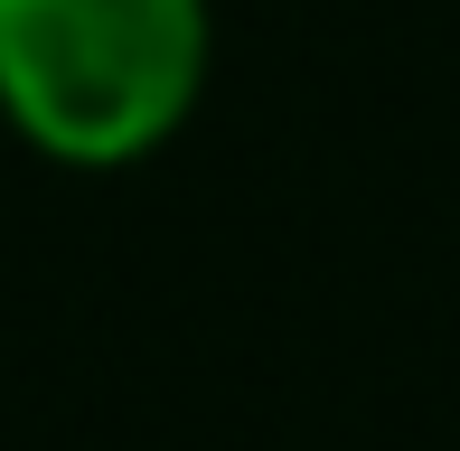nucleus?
I'll return each mask as SVG.
<instances>
[{"mask_svg":"<svg viewBox=\"0 0 460 451\" xmlns=\"http://www.w3.org/2000/svg\"><path fill=\"white\" fill-rule=\"evenodd\" d=\"M207 85V0H0V113L75 170L160 151Z\"/></svg>","mask_w":460,"mask_h":451,"instance_id":"f257e3e1","label":"nucleus"}]
</instances>
